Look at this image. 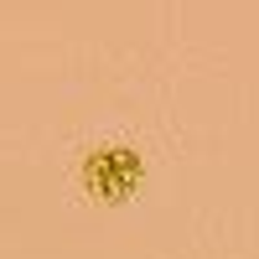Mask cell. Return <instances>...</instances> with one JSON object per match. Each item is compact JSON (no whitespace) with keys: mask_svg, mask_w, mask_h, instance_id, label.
Here are the masks:
<instances>
[{"mask_svg":"<svg viewBox=\"0 0 259 259\" xmlns=\"http://www.w3.org/2000/svg\"><path fill=\"white\" fill-rule=\"evenodd\" d=\"M83 182H89L99 197H109V202L130 197V192H135V182H140V161H135V150H124V145L99 150V156L83 166Z\"/></svg>","mask_w":259,"mask_h":259,"instance_id":"1","label":"cell"}]
</instances>
